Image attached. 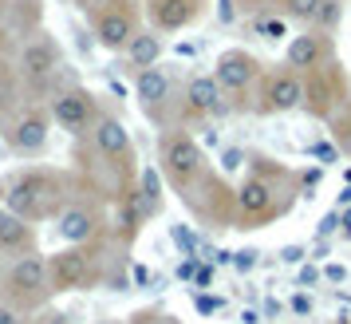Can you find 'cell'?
Here are the masks:
<instances>
[{"mask_svg":"<svg viewBox=\"0 0 351 324\" xmlns=\"http://www.w3.org/2000/svg\"><path fill=\"white\" fill-rule=\"evenodd\" d=\"M304 198L300 170L269 154H249L245 178L237 182V229H269L285 222Z\"/></svg>","mask_w":351,"mask_h":324,"instance_id":"1","label":"cell"},{"mask_svg":"<svg viewBox=\"0 0 351 324\" xmlns=\"http://www.w3.org/2000/svg\"><path fill=\"white\" fill-rule=\"evenodd\" d=\"M351 99V76L343 60L335 56L328 64L312 67V71H304V103L300 111L312 119V123H332L335 111L339 107H348Z\"/></svg>","mask_w":351,"mask_h":324,"instance_id":"2","label":"cell"},{"mask_svg":"<svg viewBox=\"0 0 351 324\" xmlns=\"http://www.w3.org/2000/svg\"><path fill=\"white\" fill-rule=\"evenodd\" d=\"M182 202L206 229H237V186H229L213 166L182 194Z\"/></svg>","mask_w":351,"mask_h":324,"instance_id":"3","label":"cell"},{"mask_svg":"<svg viewBox=\"0 0 351 324\" xmlns=\"http://www.w3.org/2000/svg\"><path fill=\"white\" fill-rule=\"evenodd\" d=\"M64 202V186L56 174H44V170H32V174H20L12 186H8V213H16L24 222H48V218H60V206Z\"/></svg>","mask_w":351,"mask_h":324,"instance_id":"4","label":"cell"},{"mask_svg":"<svg viewBox=\"0 0 351 324\" xmlns=\"http://www.w3.org/2000/svg\"><path fill=\"white\" fill-rule=\"evenodd\" d=\"M261 76H265V64L245 48L221 51L217 64H213V80H217V87L229 99V111L233 107H241V111L256 107V83H261Z\"/></svg>","mask_w":351,"mask_h":324,"instance_id":"5","label":"cell"},{"mask_svg":"<svg viewBox=\"0 0 351 324\" xmlns=\"http://www.w3.org/2000/svg\"><path fill=\"white\" fill-rule=\"evenodd\" d=\"M206 170L209 159L193 135H186V130H166L162 135V178L170 182L178 194H186Z\"/></svg>","mask_w":351,"mask_h":324,"instance_id":"6","label":"cell"},{"mask_svg":"<svg viewBox=\"0 0 351 324\" xmlns=\"http://www.w3.org/2000/svg\"><path fill=\"white\" fill-rule=\"evenodd\" d=\"M304 103V76L296 67H288L285 60L280 64L265 67V76L256 83V115H288L300 111Z\"/></svg>","mask_w":351,"mask_h":324,"instance_id":"7","label":"cell"},{"mask_svg":"<svg viewBox=\"0 0 351 324\" xmlns=\"http://www.w3.org/2000/svg\"><path fill=\"white\" fill-rule=\"evenodd\" d=\"M178 123H206V119H217V115H229V99L217 87L213 76H190L182 95H178Z\"/></svg>","mask_w":351,"mask_h":324,"instance_id":"8","label":"cell"},{"mask_svg":"<svg viewBox=\"0 0 351 324\" xmlns=\"http://www.w3.org/2000/svg\"><path fill=\"white\" fill-rule=\"evenodd\" d=\"M143 32L138 28V8L130 0H111L95 12V40L107 51H127V44Z\"/></svg>","mask_w":351,"mask_h":324,"instance_id":"9","label":"cell"},{"mask_svg":"<svg viewBox=\"0 0 351 324\" xmlns=\"http://www.w3.org/2000/svg\"><path fill=\"white\" fill-rule=\"evenodd\" d=\"M91 277H95V257H91L87 245H67V249L48 257V285L56 292L83 289Z\"/></svg>","mask_w":351,"mask_h":324,"instance_id":"10","label":"cell"},{"mask_svg":"<svg viewBox=\"0 0 351 324\" xmlns=\"http://www.w3.org/2000/svg\"><path fill=\"white\" fill-rule=\"evenodd\" d=\"M48 115L56 119V127H64L67 135H83V130L95 127L99 107H95V95H91V91L67 87V91H56V95H51Z\"/></svg>","mask_w":351,"mask_h":324,"instance_id":"11","label":"cell"},{"mask_svg":"<svg viewBox=\"0 0 351 324\" xmlns=\"http://www.w3.org/2000/svg\"><path fill=\"white\" fill-rule=\"evenodd\" d=\"M339 56V48H335V36L324 32V28H300V32L288 40L285 48V64L296 67V71H312V67L328 64V60H335Z\"/></svg>","mask_w":351,"mask_h":324,"instance_id":"12","label":"cell"},{"mask_svg":"<svg viewBox=\"0 0 351 324\" xmlns=\"http://www.w3.org/2000/svg\"><path fill=\"white\" fill-rule=\"evenodd\" d=\"M91 143H95V150L111 162L114 170H127L130 174L134 143H130V130L123 127V119H114V115H99L95 127H91Z\"/></svg>","mask_w":351,"mask_h":324,"instance_id":"13","label":"cell"},{"mask_svg":"<svg viewBox=\"0 0 351 324\" xmlns=\"http://www.w3.org/2000/svg\"><path fill=\"white\" fill-rule=\"evenodd\" d=\"M134 95L143 103L146 119L166 123V107L174 103V83H170V76H166L162 67H143V71L134 76Z\"/></svg>","mask_w":351,"mask_h":324,"instance_id":"14","label":"cell"},{"mask_svg":"<svg viewBox=\"0 0 351 324\" xmlns=\"http://www.w3.org/2000/svg\"><path fill=\"white\" fill-rule=\"evenodd\" d=\"M206 16V0H150L154 32H186Z\"/></svg>","mask_w":351,"mask_h":324,"instance_id":"15","label":"cell"},{"mask_svg":"<svg viewBox=\"0 0 351 324\" xmlns=\"http://www.w3.org/2000/svg\"><path fill=\"white\" fill-rule=\"evenodd\" d=\"M56 67H60V51H56V44L51 40H44V36H36V40H28L24 44V51H20V76L28 83H48L51 76H56Z\"/></svg>","mask_w":351,"mask_h":324,"instance_id":"16","label":"cell"},{"mask_svg":"<svg viewBox=\"0 0 351 324\" xmlns=\"http://www.w3.org/2000/svg\"><path fill=\"white\" fill-rule=\"evenodd\" d=\"M56 233L64 238L67 245H87L99 238V218L87 206H64L60 218H56Z\"/></svg>","mask_w":351,"mask_h":324,"instance_id":"17","label":"cell"},{"mask_svg":"<svg viewBox=\"0 0 351 324\" xmlns=\"http://www.w3.org/2000/svg\"><path fill=\"white\" fill-rule=\"evenodd\" d=\"M8 289L20 292V297H40L44 289H51L48 285V261L36 257V253L20 257L16 265L8 269Z\"/></svg>","mask_w":351,"mask_h":324,"instance_id":"18","label":"cell"},{"mask_svg":"<svg viewBox=\"0 0 351 324\" xmlns=\"http://www.w3.org/2000/svg\"><path fill=\"white\" fill-rule=\"evenodd\" d=\"M48 123H51V115L24 111L16 119V127H12V146H16V150H24V154L44 150V143H48Z\"/></svg>","mask_w":351,"mask_h":324,"instance_id":"19","label":"cell"},{"mask_svg":"<svg viewBox=\"0 0 351 324\" xmlns=\"http://www.w3.org/2000/svg\"><path fill=\"white\" fill-rule=\"evenodd\" d=\"M146 222H150V210H146L138 186H130L127 194H119V233H123V242H134Z\"/></svg>","mask_w":351,"mask_h":324,"instance_id":"20","label":"cell"},{"mask_svg":"<svg viewBox=\"0 0 351 324\" xmlns=\"http://www.w3.org/2000/svg\"><path fill=\"white\" fill-rule=\"evenodd\" d=\"M272 12H280L296 28H316L319 12H324V0H272Z\"/></svg>","mask_w":351,"mask_h":324,"instance_id":"21","label":"cell"},{"mask_svg":"<svg viewBox=\"0 0 351 324\" xmlns=\"http://www.w3.org/2000/svg\"><path fill=\"white\" fill-rule=\"evenodd\" d=\"M158 56H162V36L158 32H138L127 44V60H130L134 71H143V67H158Z\"/></svg>","mask_w":351,"mask_h":324,"instance_id":"22","label":"cell"},{"mask_svg":"<svg viewBox=\"0 0 351 324\" xmlns=\"http://www.w3.org/2000/svg\"><path fill=\"white\" fill-rule=\"evenodd\" d=\"M28 245H32V222L0 210V249H28Z\"/></svg>","mask_w":351,"mask_h":324,"instance_id":"23","label":"cell"},{"mask_svg":"<svg viewBox=\"0 0 351 324\" xmlns=\"http://www.w3.org/2000/svg\"><path fill=\"white\" fill-rule=\"evenodd\" d=\"M134 186H138V194H143L150 218H154V213H162V178H158V170H154V166H146Z\"/></svg>","mask_w":351,"mask_h":324,"instance_id":"24","label":"cell"},{"mask_svg":"<svg viewBox=\"0 0 351 324\" xmlns=\"http://www.w3.org/2000/svg\"><path fill=\"white\" fill-rule=\"evenodd\" d=\"M328 139L339 146V154H348L351 159V99H348V107H339L335 119L328 123Z\"/></svg>","mask_w":351,"mask_h":324,"instance_id":"25","label":"cell"},{"mask_svg":"<svg viewBox=\"0 0 351 324\" xmlns=\"http://www.w3.org/2000/svg\"><path fill=\"white\" fill-rule=\"evenodd\" d=\"M285 24L288 20L280 12H269V16H256V32L265 36V40H285Z\"/></svg>","mask_w":351,"mask_h":324,"instance_id":"26","label":"cell"},{"mask_svg":"<svg viewBox=\"0 0 351 324\" xmlns=\"http://www.w3.org/2000/svg\"><path fill=\"white\" fill-rule=\"evenodd\" d=\"M339 12H343V0H324V12H319L316 28H324V32H335V24H339Z\"/></svg>","mask_w":351,"mask_h":324,"instance_id":"27","label":"cell"},{"mask_svg":"<svg viewBox=\"0 0 351 324\" xmlns=\"http://www.w3.org/2000/svg\"><path fill=\"white\" fill-rule=\"evenodd\" d=\"M12 103H16V76L0 71V111H8Z\"/></svg>","mask_w":351,"mask_h":324,"instance_id":"28","label":"cell"},{"mask_svg":"<svg viewBox=\"0 0 351 324\" xmlns=\"http://www.w3.org/2000/svg\"><path fill=\"white\" fill-rule=\"evenodd\" d=\"M312 159H319V166H332V162H339V146L328 139V143H316L312 146Z\"/></svg>","mask_w":351,"mask_h":324,"instance_id":"29","label":"cell"},{"mask_svg":"<svg viewBox=\"0 0 351 324\" xmlns=\"http://www.w3.org/2000/svg\"><path fill=\"white\" fill-rule=\"evenodd\" d=\"M241 162H249V154H241V150H225V154H221V174L237 170Z\"/></svg>","mask_w":351,"mask_h":324,"instance_id":"30","label":"cell"},{"mask_svg":"<svg viewBox=\"0 0 351 324\" xmlns=\"http://www.w3.org/2000/svg\"><path fill=\"white\" fill-rule=\"evenodd\" d=\"M233 265H237L241 273H249V269H256V249H241V253H233Z\"/></svg>","mask_w":351,"mask_h":324,"instance_id":"31","label":"cell"},{"mask_svg":"<svg viewBox=\"0 0 351 324\" xmlns=\"http://www.w3.org/2000/svg\"><path fill=\"white\" fill-rule=\"evenodd\" d=\"M280 257H285L288 265H296V261H304V245H288V249H280Z\"/></svg>","mask_w":351,"mask_h":324,"instance_id":"32","label":"cell"},{"mask_svg":"<svg viewBox=\"0 0 351 324\" xmlns=\"http://www.w3.org/2000/svg\"><path fill=\"white\" fill-rule=\"evenodd\" d=\"M217 308H221L217 297H197V312H217Z\"/></svg>","mask_w":351,"mask_h":324,"instance_id":"33","label":"cell"},{"mask_svg":"<svg viewBox=\"0 0 351 324\" xmlns=\"http://www.w3.org/2000/svg\"><path fill=\"white\" fill-rule=\"evenodd\" d=\"M209 281H213V269H209V265H206V269H197V273H193V285H197V289H206Z\"/></svg>","mask_w":351,"mask_h":324,"instance_id":"34","label":"cell"},{"mask_svg":"<svg viewBox=\"0 0 351 324\" xmlns=\"http://www.w3.org/2000/svg\"><path fill=\"white\" fill-rule=\"evenodd\" d=\"M0 324H20V316L12 308H0Z\"/></svg>","mask_w":351,"mask_h":324,"instance_id":"35","label":"cell"},{"mask_svg":"<svg viewBox=\"0 0 351 324\" xmlns=\"http://www.w3.org/2000/svg\"><path fill=\"white\" fill-rule=\"evenodd\" d=\"M335 222H339V218H335V213H328V218H324V226H319V233H332Z\"/></svg>","mask_w":351,"mask_h":324,"instance_id":"36","label":"cell"},{"mask_svg":"<svg viewBox=\"0 0 351 324\" xmlns=\"http://www.w3.org/2000/svg\"><path fill=\"white\" fill-rule=\"evenodd\" d=\"M292 308H296V312H308L312 305H308V297H296V301H292Z\"/></svg>","mask_w":351,"mask_h":324,"instance_id":"37","label":"cell"},{"mask_svg":"<svg viewBox=\"0 0 351 324\" xmlns=\"http://www.w3.org/2000/svg\"><path fill=\"white\" fill-rule=\"evenodd\" d=\"M241 324H261V316H256V312H245V316H241Z\"/></svg>","mask_w":351,"mask_h":324,"instance_id":"38","label":"cell"},{"mask_svg":"<svg viewBox=\"0 0 351 324\" xmlns=\"http://www.w3.org/2000/svg\"><path fill=\"white\" fill-rule=\"evenodd\" d=\"M343 233H348V238H351V213H348V218H343Z\"/></svg>","mask_w":351,"mask_h":324,"instance_id":"39","label":"cell"},{"mask_svg":"<svg viewBox=\"0 0 351 324\" xmlns=\"http://www.w3.org/2000/svg\"><path fill=\"white\" fill-rule=\"evenodd\" d=\"M44 324H67L64 316H51V321H44Z\"/></svg>","mask_w":351,"mask_h":324,"instance_id":"40","label":"cell"},{"mask_svg":"<svg viewBox=\"0 0 351 324\" xmlns=\"http://www.w3.org/2000/svg\"><path fill=\"white\" fill-rule=\"evenodd\" d=\"M348 182H351V170H348Z\"/></svg>","mask_w":351,"mask_h":324,"instance_id":"41","label":"cell"}]
</instances>
